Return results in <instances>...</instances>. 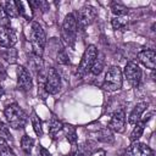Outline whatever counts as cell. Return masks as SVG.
<instances>
[{
	"label": "cell",
	"instance_id": "obj_29",
	"mask_svg": "<svg viewBox=\"0 0 156 156\" xmlns=\"http://www.w3.org/2000/svg\"><path fill=\"white\" fill-rule=\"evenodd\" d=\"M0 136H2L4 139H5V138L12 139V135H11V133H10V129H9V127H7L4 122H0Z\"/></svg>",
	"mask_w": 156,
	"mask_h": 156
},
{
	"label": "cell",
	"instance_id": "obj_21",
	"mask_svg": "<svg viewBox=\"0 0 156 156\" xmlns=\"http://www.w3.org/2000/svg\"><path fill=\"white\" fill-rule=\"evenodd\" d=\"M111 11H112L113 15H116V17H118V16H126L128 13V9L124 5L119 4V2H112Z\"/></svg>",
	"mask_w": 156,
	"mask_h": 156
},
{
	"label": "cell",
	"instance_id": "obj_14",
	"mask_svg": "<svg viewBox=\"0 0 156 156\" xmlns=\"http://www.w3.org/2000/svg\"><path fill=\"white\" fill-rule=\"evenodd\" d=\"M146 107H147V104H146V102H144V101L138 102V104L133 107V110L130 111L129 117H128V122H129L130 124L138 123V122L140 121V118H141V115H143L144 111L146 110Z\"/></svg>",
	"mask_w": 156,
	"mask_h": 156
},
{
	"label": "cell",
	"instance_id": "obj_33",
	"mask_svg": "<svg viewBox=\"0 0 156 156\" xmlns=\"http://www.w3.org/2000/svg\"><path fill=\"white\" fill-rule=\"evenodd\" d=\"M1 72H2V73H4V68H2V66H1V65H0V73H1Z\"/></svg>",
	"mask_w": 156,
	"mask_h": 156
},
{
	"label": "cell",
	"instance_id": "obj_27",
	"mask_svg": "<svg viewBox=\"0 0 156 156\" xmlns=\"http://www.w3.org/2000/svg\"><path fill=\"white\" fill-rule=\"evenodd\" d=\"M10 27V18L5 12L4 6L0 4V28H6Z\"/></svg>",
	"mask_w": 156,
	"mask_h": 156
},
{
	"label": "cell",
	"instance_id": "obj_5",
	"mask_svg": "<svg viewBox=\"0 0 156 156\" xmlns=\"http://www.w3.org/2000/svg\"><path fill=\"white\" fill-rule=\"evenodd\" d=\"M98 55H99V52H98L96 46H95V45H88L87 49H85L84 52H83L82 58H80L77 74L82 77V76H84L85 73H88V71H90L93 63L95 62Z\"/></svg>",
	"mask_w": 156,
	"mask_h": 156
},
{
	"label": "cell",
	"instance_id": "obj_11",
	"mask_svg": "<svg viewBox=\"0 0 156 156\" xmlns=\"http://www.w3.org/2000/svg\"><path fill=\"white\" fill-rule=\"evenodd\" d=\"M124 126H126V113H124L123 108H119L112 115L107 128L113 130V132L122 133L124 130Z\"/></svg>",
	"mask_w": 156,
	"mask_h": 156
},
{
	"label": "cell",
	"instance_id": "obj_8",
	"mask_svg": "<svg viewBox=\"0 0 156 156\" xmlns=\"http://www.w3.org/2000/svg\"><path fill=\"white\" fill-rule=\"evenodd\" d=\"M96 10L93 6H83L80 10H78V16L76 17L77 20V24L80 28H85L89 24H91L94 22V20L96 18Z\"/></svg>",
	"mask_w": 156,
	"mask_h": 156
},
{
	"label": "cell",
	"instance_id": "obj_13",
	"mask_svg": "<svg viewBox=\"0 0 156 156\" xmlns=\"http://www.w3.org/2000/svg\"><path fill=\"white\" fill-rule=\"evenodd\" d=\"M155 58H156V54L152 49H145V50H141L138 54V60L146 68H150L152 71L155 68Z\"/></svg>",
	"mask_w": 156,
	"mask_h": 156
},
{
	"label": "cell",
	"instance_id": "obj_26",
	"mask_svg": "<svg viewBox=\"0 0 156 156\" xmlns=\"http://www.w3.org/2000/svg\"><path fill=\"white\" fill-rule=\"evenodd\" d=\"M62 128H63L62 122H60L58 119H52L50 122V124H49V133L51 135H55L56 133H58L60 130H62Z\"/></svg>",
	"mask_w": 156,
	"mask_h": 156
},
{
	"label": "cell",
	"instance_id": "obj_19",
	"mask_svg": "<svg viewBox=\"0 0 156 156\" xmlns=\"http://www.w3.org/2000/svg\"><path fill=\"white\" fill-rule=\"evenodd\" d=\"M111 24H112L113 29H121V30H123V29L127 27V24H128V18H127L126 16L115 17V18H112V21H111Z\"/></svg>",
	"mask_w": 156,
	"mask_h": 156
},
{
	"label": "cell",
	"instance_id": "obj_32",
	"mask_svg": "<svg viewBox=\"0 0 156 156\" xmlns=\"http://www.w3.org/2000/svg\"><path fill=\"white\" fill-rule=\"evenodd\" d=\"M4 95V88H2V85L0 84V98Z\"/></svg>",
	"mask_w": 156,
	"mask_h": 156
},
{
	"label": "cell",
	"instance_id": "obj_2",
	"mask_svg": "<svg viewBox=\"0 0 156 156\" xmlns=\"http://www.w3.org/2000/svg\"><path fill=\"white\" fill-rule=\"evenodd\" d=\"M30 44H32V50L33 55L41 57L44 52V48L46 44V37L43 27L38 22L32 23V29H30Z\"/></svg>",
	"mask_w": 156,
	"mask_h": 156
},
{
	"label": "cell",
	"instance_id": "obj_30",
	"mask_svg": "<svg viewBox=\"0 0 156 156\" xmlns=\"http://www.w3.org/2000/svg\"><path fill=\"white\" fill-rule=\"evenodd\" d=\"M38 155L39 156H51V154L49 152V150H46L44 146H40L38 147Z\"/></svg>",
	"mask_w": 156,
	"mask_h": 156
},
{
	"label": "cell",
	"instance_id": "obj_22",
	"mask_svg": "<svg viewBox=\"0 0 156 156\" xmlns=\"http://www.w3.org/2000/svg\"><path fill=\"white\" fill-rule=\"evenodd\" d=\"M0 156H16L2 136H0Z\"/></svg>",
	"mask_w": 156,
	"mask_h": 156
},
{
	"label": "cell",
	"instance_id": "obj_17",
	"mask_svg": "<svg viewBox=\"0 0 156 156\" xmlns=\"http://www.w3.org/2000/svg\"><path fill=\"white\" fill-rule=\"evenodd\" d=\"M144 126H145V122H144V121H143V122L139 121L138 123L134 124V128H133V130H132V133H130V136H129V139H130L132 143H133V141H138V139L143 135Z\"/></svg>",
	"mask_w": 156,
	"mask_h": 156
},
{
	"label": "cell",
	"instance_id": "obj_3",
	"mask_svg": "<svg viewBox=\"0 0 156 156\" xmlns=\"http://www.w3.org/2000/svg\"><path fill=\"white\" fill-rule=\"evenodd\" d=\"M123 84V74L118 66H111L106 74L102 83V89L107 91H116L122 88Z\"/></svg>",
	"mask_w": 156,
	"mask_h": 156
},
{
	"label": "cell",
	"instance_id": "obj_4",
	"mask_svg": "<svg viewBox=\"0 0 156 156\" xmlns=\"http://www.w3.org/2000/svg\"><path fill=\"white\" fill-rule=\"evenodd\" d=\"M78 24H77V20L76 16L73 13H68L65 17V21L62 23V39L67 45H72L76 40V35H77V29Z\"/></svg>",
	"mask_w": 156,
	"mask_h": 156
},
{
	"label": "cell",
	"instance_id": "obj_12",
	"mask_svg": "<svg viewBox=\"0 0 156 156\" xmlns=\"http://www.w3.org/2000/svg\"><path fill=\"white\" fill-rule=\"evenodd\" d=\"M16 43H17V35L12 28L10 27L0 28V46L10 49L13 48Z\"/></svg>",
	"mask_w": 156,
	"mask_h": 156
},
{
	"label": "cell",
	"instance_id": "obj_20",
	"mask_svg": "<svg viewBox=\"0 0 156 156\" xmlns=\"http://www.w3.org/2000/svg\"><path fill=\"white\" fill-rule=\"evenodd\" d=\"M33 146H34V139L28 136V135H23L22 139H21V147H22V150L26 154H29L32 151Z\"/></svg>",
	"mask_w": 156,
	"mask_h": 156
},
{
	"label": "cell",
	"instance_id": "obj_24",
	"mask_svg": "<svg viewBox=\"0 0 156 156\" xmlns=\"http://www.w3.org/2000/svg\"><path fill=\"white\" fill-rule=\"evenodd\" d=\"M4 58L9 62V63H15L17 61V50L13 49V48H10V49H6V51L4 52Z\"/></svg>",
	"mask_w": 156,
	"mask_h": 156
},
{
	"label": "cell",
	"instance_id": "obj_15",
	"mask_svg": "<svg viewBox=\"0 0 156 156\" xmlns=\"http://www.w3.org/2000/svg\"><path fill=\"white\" fill-rule=\"evenodd\" d=\"M62 130L65 132V136H66V139H67L72 145H76L77 139H78L76 127H73L72 124H63Z\"/></svg>",
	"mask_w": 156,
	"mask_h": 156
},
{
	"label": "cell",
	"instance_id": "obj_31",
	"mask_svg": "<svg viewBox=\"0 0 156 156\" xmlns=\"http://www.w3.org/2000/svg\"><path fill=\"white\" fill-rule=\"evenodd\" d=\"M90 156H106V151L102 150V149H100V150L94 151L93 154H90Z\"/></svg>",
	"mask_w": 156,
	"mask_h": 156
},
{
	"label": "cell",
	"instance_id": "obj_1",
	"mask_svg": "<svg viewBox=\"0 0 156 156\" xmlns=\"http://www.w3.org/2000/svg\"><path fill=\"white\" fill-rule=\"evenodd\" d=\"M4 113H5V117H6V121H7L9 126L13 129H21L27 123L26 112L16 102L7 105L4 110Z\"/></svg>",
	"mask_w": 156,
	"mask_h": 156
},
{
	"label": "cell",
	"instance_id": "obj_10",
	"mask_svg": "<svg viewBox=\"0 0 156 156\" xmlns=\"http://www.w3.org/2000/svg\"><path fill=\"white\" fill-rule=\"evenodd\" d=\"M126 156H154V151L144 143L133 141L126 150Z\"/></svg>",
	"mask_w": 156,
	"mask_h": 156
},
{
	"label": "cell",
	"instance_id": "obj_9",
	"mask_svg": "<svg viewBox=\"0 0 156 156\" xmlns=\"http://www.w3.org/2000/svg\"><path fill=\"white\" fill-rule=\"evenodd\" d=\"M32 88H33V82H32L30 73L26 67L18 66L17 67V89L27 93V91H30Z\"/></svg>",
	"mask_w": 156,
	"mask_h": 156
},
{
	"label": "cell",
	"instance_id": "obj_7",
	"mask_svg": "<svg viewBox=\"0 0 156 156\" xmlns=\"http://www.w3.org/2000/svg\"><path fill=\"white\" fill-rule=\"evenodd\" d=\"M44 88H45V91L48 94H51V95L57 94L61 89V78H60V74L57 73V71L54 67L49 68V71L46 73Z\"/></svg>",
	"mask_w": 156,
	"mask_h": 156
},
{
	"label": "cell",
	"instance_id": "obj_6",
	"mask_svg": "<svg viewBox=\"0 0 156 156\" xmlns=\"http://www.w3.org/2000/svg\"><path fill=\"white\" fill-rule=\"evenodd\" d=\"M122 74H124L126 79L133 88H136L141 80V69L135 61H129L126 65Z\"/></svg>",
	"mask_w": 156,
	"mask_h": 156
},
{
	"label": "cell",
	"instance_id": "obj_16",
	"mask_svg": "<svg viewBox=\"0 0 156 156\" xmlns=\"http://www.w3.org/2000/svg\"><path fill=\"white\" fill-rule=\"evenodd\" d=\"M4 9H5V12H6V15L9 16V18H10V17L17 18V17L21 16L16 1H6V2L4 4Z\"/></svg>",
	"mask_w": 156,
	"mask_h": 156
},
{
	"label": "cell",
	"instance_id": "obj_23",
	"mask_svg": "<svg viewBox=\"0 0 156 156\" xmlns=\"http://www.w3.org/2000/svg\"><path fill=\"white\" fill-rule=\"evenodd\" d=\"M104 56H99L98 55V57H96V60H95V62L93 63V66H91V68H90V72L93 73V74H100V72L102 71V68H104Z\"/></svg>",
	"mask_w": 156,
	"mask_h": 156
},
{
	"label": "cell",
	"instance_id": "obj_18",
	"mask_svg": "<svg viewBox=\"0 0 156 156\" xmlns=\"http://www.w3.org/2000/svg\"><path fill=\"white\" fill-rule=\"evenodd\" d=\"M30 119H32V126H33V129H34L35 134H37L38 136H41V135H43V124H41L40 118L38 117V115H37L35 112H32Z\"/></svg>",
	"mask_w": 156,
	"mask_h": 156
},
{
	"label": "cell",
	"instance_id": "obj_25",
	"mask_svg": "<svg viewBox=\"0 0 156 156\" xmlns=\"http://www.w3.org/2000/svg\"><path fill=\"white\" fill-rule=\"evenodd\" d=\"M99 140H101L104 143H112L113 141V136H112L111 129H108V128L101 129L100 133H99Z\"/></svg>",
	"mask_w": 156,
	"mask_h": 156
},
{
	"label": "cell",
	"instance_id": "obj_28",
	"mask_svg": "<svg viewBox=\"0 0 156 156\" xmlns=\"http://www.w3.org/2000/svg\"><path fill=\"white\" fill-rule=\"evenodd\" d=\"M57 62L61 63V65H66V63L69 62V58H68V55H67L66 50L62 49L57 52Z\"/></svg>",
	"mask_w": 156,
	"mask_h": 156
}]
</instances>
